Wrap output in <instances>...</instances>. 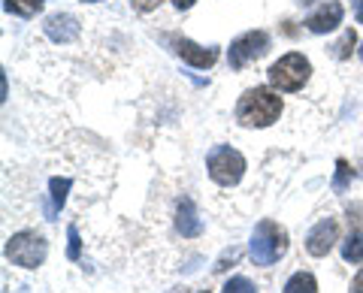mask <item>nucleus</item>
Segmentation results:
<instances>
[{
    "label": "nucleus",
    "instance_id": "nucleus-1",
    "mask_svg": "<svg viewBox=\"0 0 363 293\" xmlns=\"http://www.w3.org/2000/svg\"><path fill=\"white\" fill-rule=\"evenodd\" d=\"M281 115V97L269 88H248L236 103V121L242 127H269Z\"/></svg>",
    "mask_w": 363,
    "mask_h": 293
},
{
    "label": "nucleus",
    "instance_id": "nucleus-2",
    "mask_svg": "<svg viewBox=\"0 0 363 293\" xmlns=\"http://www.w3.org/2000/svg\"><path fill=\"white\" fill-rule=\"evenodd\" d=\"M285 251H288V233L276 221H260L252 233V242H248V254H252L255 266H272Z\"/></svg>",
    "mask_w": 363,
    "mask_h": 293
},
{
    "label": "nucleus",
    "instance_id": "nucleus-3",
    "mask_svg": "<svg viewBox=\"0 0 363 293\" xmlns=\"http://www.w3.org/2000/svg\"><path fill=\"white\" fill-rule=\"evenodd\" d=\"M309 76H312V64L309 58H303L300 52H288V54H281V58L269 67V85L276 88V91H300V88L309 82Z\"/></svg>",
    "mask_w": 363,
    "mask_h": 293
},
{
    "label": "nucleus",
    "instance_id": "nucleus-4",
    "mask_svg": "<svg viewBox=\"0 0 363 293\" xmlns=\"http://www.w3.org/2000/svg\"><path fill=\"white\" fill-rule=\"evenodd\" d=\"M206 170L215 185L233 188V185H240V178L245 176V157L236 149H230V145H215L206 157Z\"/></svg>",
    "mask_w": 363,
    "mask_h": 293
},
{
    "label": "nucleus",
    "instance_id": "nucleus-5",
    "mask_svg": "<svg viewBox=\"0 0 363 293\" xmlns=\"http://www.w3.org/2000/svg\"><path fill=\"white\" fill-rule=\"evenodd\" d=\"M45 254H49V245L33 230H21L6 242V257L21 269H37L45 260Z\"/></svg>",
    "mask_w": 363,
    "mask_h": 293
},
{
    "label": "nucleus",
    "instance_id": "nucleus-6",
    "mask_svg": "<svg viewBox=\"0 0 363 293\" xmlns=\"http://www.w3.org/2000/svg\"><path fill=\"white\" fill-rule=\"evenodd\" d=\"M267 52H269V33L267 30H248V33H242L240 40L230 42L227 61H230L233 70H242V67H248L252 61L264 58Z\"/></svg>",
    "mask_w": 363,
    "mask_h": 293
},
{
    "label": "nucleus",
    "instance_id": "nucleus-7",
    "mask_svg": "<svg viewBox=\"0 0 363 293\" xmlns=\"http://www.w3.org/2000/svg\"><path fill=\"white\" fill-rule=\"evenodd\" d=\"M336 242H339V224L333 218H324L309 230V236H306V251L312 257H327Z\"/></svg>",
    "mask_w": 363,
    "mask_h": 293
},
{
    "label": "nucleus",
    "instance_id": "nucleus-8",
    "mask_svg": "<svg viewBox=\"0 0 363 293\" xmlns=\"http://www.w3.org/2000/svg\"><path fill=\"white\" fill-rule=\"evenodd\" d=\"M173 49H176V54L182 61L191 64V67H197V70H209V67L218 61V49H215V46L203 49V46H197V42H191L188 37H176Z\"/></svg>",
    "mask_w": 363,
    "mask_h": 293
},
{
    "label": "nucleus",
    "instance_id": "nucleus-9",
    "mask_svg": "<svg viewBox=\"0 0 363 293\" xmlns=\"http://www.w3.org/2000/svg\"><path fill=\"white\" fill-rule=\"evenodd\" d=\"M342 4L339 0H330V4H324L321 9H315V13L306 18V28H309L312 33H327V30H336L339 25H342Z\"/></svg>",
    "mask_w": 363,
    "mask_h": 293
},
{
    "label": "nucleus",
    "instance_id": "nucleus-10",
    "mask_svg": "<svg viewBox=\"0 0 363 293\" xmlns=\"http://www.w3.org/2000/svg\"><path fill=\"white\" fill-rule=\"evenodd\" d=\"M79 33H82V25H79L73 16L58 13V16L45 18V37L55 40V42H73Z\"/></svg>",
    "mask_w": 363,
    "mask_h": 293
},
{
    "label": "nucleus",
    "instance_id": "nucleus-11",
    "mask_svg": "<svg viewBox=\"0 0 363 293\" xmlns=\"http://www.w3.org/2000/svg\"><path fill=\"white\" fill-rule=\"evenodd\" d=\"M176 230L185 236V239H194V236L203 233V224L197 218V206L191 197H182L179 200V209H176Z\"/></svg>",
    "mask_w": 363,
    "mask_h": 293
},
{
    "label": "nucleus",
    "instance_id": "nucleus-12",
    "mask_svg": "<svg viewBox=\"0 0 363 293\" xmlns=\"http://www.w3.org/2000/svg\"><path fill=\"white\" fill-rule=\"evenodd\" d=\"M281 293H318V281L309 272H297V275L288 278V285Z\"/></svg>",
    "mask_w": 363,
    "mask_h": 293
},
{
    "label": "nucleus",
    "instance_id": "nucleus-13",
    "mask_svg": "<svg viewBox=\"0 0 363 293\" xmlns=\"http://www.w3.org/2000/svg\"><path fill=\"white\" fill-rule=\"evenodd\" d=\"M342 260L348 263H363V233H351L342 242Z\"/></svg>",
    "mask_w": 363,
    "mask_h": 293
},
{
    "label": "nucleus",
    "instance_id": "nucleus-14",
    "mask_svg": "<svg viewBox=\"0 0 363 293\" xmlns=\"http://www.w3.org/2000/svg\"><path fill=\"white\" fill-rule=\"evenodd\" d=\"M45 6V0H6V13H16V16H37L40 9Z\"/></svg>",
    "mask_w": 363,
    "mask_h": 293
},
{
    "label": "nucleus",
    "instance_id": "nucleus-15",
    "mask_svg": "<svg viewBox=\"0 0 363 293\" xmlns=\"http://www.w3.org/2000/svg\"><path fill=\"white\" fill-rule=\"evenodd\" d=\"M70 178H52L49 182V190H52V215L64 206V200H67V190H70Z\"/></svg>",
    "mask_w": 363,
    "mask_h": 293
},
{
    "label": "nucleus",
    "instance_id": "nucleus-16",
    "mask_svg": "<svg viewBox=\"0 0 363 293\" xmlns=\"http://www.w3.org/2000/svg\"><path fill=\"white\" fill-rule=\"evenodd\" d=\"M354 46H357V33H354V30H345V33H342V40H339L336 46H333V54H336L339 61H345Z\"/></svg>",
    "mask_w": 363,
    "mask_h": 293
},
{
    "label": "nucleus",
    "instance_id": "nucleus-17",
    "mask_svg": "<svg viewBox=\"0 0 363 293\" xmlns=\"http://www.w3.org/2000/svg\"><path fill=\"white\" fill-rule=\"evenodd\" d=\"M221 293H257V287H255V285H252V281H248V278L236 275V278H230V281H227Z\"/></svg>",
    "mask_w": 363,
    "mask_h": 293
},
{
    "label": "nucleus",
    "instance_id": "nucleus-18",
    "mask_svg": "<svg viewBox=\"0 0 363 293\" xmlns=\"http://www.w3.org/2000/svg\"><path fill=\"white\" fill-rule=\"evenodd\" d=\"M348 176H351L348 163H345V161H339V163H336V182H333V188L339 190V194H342V190H345V185H348Z\"/></svg>",
    "mask_w": 363,
    "mask_h": 293
},
{
    "label": "nucleus",
    "instance_id": "nucleus-19",
    "mask_svg": "<svg viewBox=\"0 0 363 293\" xmlns=\"http://www.w3.org/2000/svg\"><path fill=\"white\" fill-rule=\"evenodd\" d=\"M70 248H67V254H70V260H79V248H82V242H79V230L76 227H70Z\"/></svg>",
    "mask_w": 363,
    "mask_h": 293
},
{
    "label": "nucleus",
    "instance_id": "nucleus-20",
    "mask_svg": "<svg viewBox=\"0 0 363 293\" xmlns=\"http://www.w3.org/2000/svg\"><path fill=\"white\" fill-rule=\"evenodd\" d=\"M133 9H140V13H152V9H157V4L161 0H130Z\"/></svg>",
    "mask_w": 363,
    "mask_h": 293
},
{
    "label": "nucleus",
    "instance_id": "nucleus-21",
    "mask_svg": "<svg viewBox=\"0 0 363 293\" xmlns=\"http://www.w3.org/2000/svg\"><path fill=\"white\" fill-rule=\"evenodd\" d=\"M351 293H363V269L354 275V281H351Z\"/></svg>",
    "mask_w": 363,
    "mask_h": 293
},
{
    "label": "nucleus",
    "instance_id": "nucleus-22",
    "mask_svg": "<svg viewBox=\"0 0 363 293\" xmlns=\"http://www.w3.org/2000/svg\"><path fill=\"white\" fill-rule=\"evenodd\" d=\"M354 13H357V25H363V0H354Z\"/></svg>",
    "mask_w": 363,
    "mask_h": 293
},
{
    "label": "nucleus",
    "instance_id": "nucleus-23",
    "mask_svg": "<svg viewBox=\"0 0 363 293\" xmlns=\"http://www.w3.org/2000/svg\"><path fill=\"white\" fill-rule=\"evenodd\" d=\"M173 4H176L179 9H191V6H194V4H197V0H173Z\"/></svg>",
    "mask_w": 363,
    "mask_h": 293
},
{
    "label": "nucleus",
    "instance_id": "nucleus-24",
    "mask_svg": "<svg viewBox=\"0 0 363 293\" xmlns=\"http://www.w3.org/2000/svg\"><path fill=\"white\" fill-rule=\"evenodd\" d=\"M300 4H315V0H300Z\"/></svg>",
    "mask_w": 363,
    "mask_h": 293
},
{
    "label": "nucleus",
    "instance_id": "nucleus-25",
    "mask_svg": "<svg viewBox=\"0 0 363 293\" xmlns=\"http://www.w3.org/2000/svg\"><path fill=\"white\" fill-rule=\"evenodd\" d=\"M360 61H363V42H360Z\"/></svg>",
    "mask_w": 363,
    "mask_h": 293
},
{
    "label": "nucleus",
    "instance_id": "nucleus-26",
    "mask_svg": "<svg viewBox=\"0 0 363 293\" xmlns=\"http://www.w3.org/2000/svg\"><path fill=\"white\" fill-rule=\"evenodd\" d=\"M85 4H97V0H85Z\"/></svg>",
    "mask_w": 363,
    "mask_h": 293
},
{
    "label": "nucleus",
    "instance_id": "nucleus-27",
    "mask_svg": "<svg viewBox=\"0 0 363 293\" xmlns=\"http://www.w3.org/2000/svg\"><path fill=\"white\" fill-rule=\"evenodd\" d=\"M200 293H209V290H200Z\"/></svg>",
    "mask_w": 363,
    "mask_h": 293
}]
</instances>
